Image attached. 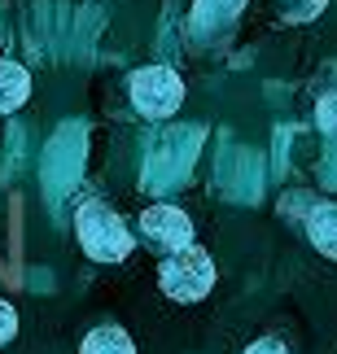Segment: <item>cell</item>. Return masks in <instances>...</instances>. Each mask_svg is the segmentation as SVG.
I'll return each mask as SVG.
<instances>
[{
    "label": "cell",
    "mask_w": 337,
    "mask_h": 354,
    "mask_svg": "<svg viewBox=\"0 0 337 354\" xmlns=\"http://www.w3.org/2000/svg\"><path fill=\"white\" fill-rule=\"evenodd\" d=\"M75 232H79L84 254L97 258V263H118V258L131 254V232H127L123 214L110 210L105 201H88V206H79Z\"/></svg>",
    "instance_id": "1"
},
{
    "label": "cell",
    "mask_w": 337,
    "mask_h": 354,
    "mask_svg": "<svg viewBox=\"0 0 337 354\" xmlns=\"http://www.w3.org/2000/svg\"><path fill=\"white\" fill-rule=\"evenodd\" d=\"M158 284H163V293L175 297V302H197V297H206L210 284H215V263H210V254L197 250V245L167 254L163 267H158Z\"/></svg>",
    "instance_id": "2"
},
{
    "label": "cell",
    "mask_w": 337,
    "mask_h": 354,
    "mask_svg": "<svg viewBox=\"0 0 337 354\" xmlns=\"http://www.w3.org/2000/svg\"><path fill=\"white\" fill-rule=\"evenodd\" d=\"M131 101L145 118H167L180 110L184 101V84L171 66H145V71L131 75Z\"/></svg>",
    "instance_id": "3"
},
{
    "label": "cell",
    "mask_w": 337,
    "mask_h": 354,
    "mask_svg": "<svg viewBox=\"0 0 337 354\" xmlns=\"http://www.w3.org/2000/svg\"><path fill=\"white\" fill-rule=\"evenodd\" d=\"M140 232L149 236V245H158L167 254L193 245V223H188V214L180 206H149L140 214Z\"/></svg>",
    "instance_id": "4"
},
{
    "label": "cell",
    "mask_w": 337,
    "mask_h": 354,
    "mask_svg": "<svg viewBox=\"0 0 337 354\" xmlns=\"http://www.w3.org/2000/svg\"><path fill=\"white\" fill-rule=\"evenodd\" d=\"M31 97V79L18 62H0V114L18 110V105Z\"/></svg>",
    "instance_id": "5"
},
{
    "label": "cell",
    "mask_w": 337,
    "mask_h": 354,
    "mask_svg": "<svg viewBox=\"0 0 337 354\" xmlns=\"http://www.w3.org/2000/svg\"><path fill=\"white\" fill-rule=\"evenodd\" d=\"M307 232H311L316 250L337 263V206H316L311 219H307Z\"/></svg>",
    "instance_id": "6"
},
{
    "label": "cell",
    "mask_w": 337,
    "mask_h": 354,
    "mask_svg": "<svg viewBox=\"0 0 337 354\" xmlns=\"http://www.w3.org/2000/svg\"><path fill=\"white\" fill-rule=\"evenodd\" d=\"M79 354H136V346H131V337L118 324H101V328H92L84 337Z\"/></svg>",
    "instance_id": "7"
},
{
    "label": "cell",
    "mask_w": 337,
    "mask_h": 354,
    "mask_svg": "<svg viewBox=\"0 0 337 354\" xmlns=\"http://www.w3.org/2000/svg\"><path fill=\"white\" fill-rule=\"evenodd\" d=\"M241 5L246 0H197V9H193V22L201 26H210V22H228V18H237Z\"/></svg>",
    "instance_id": "8"
},
{
    "label": "cell",
    "mask_w": 337,
    "mask_h": 354,
    "mask_svg": "<svg viewBox=\"0 0 337 354\" xmlns=\"http://www.w3.org/2000/svg\"><path fill=\"white\" fill-rule=\"evenodd\" d=\"M320 131H325L329 136V145L337 149V92H333V97H325V101H320Z\"/></svg>",
    "instance_id": "9"
},
{
    "label": "cell",
    "mask_w": 337,
    "mask_h": 354,
    "mask_svg": "<svg viewBox=\"0 0 337 354\" xmlns=\"http://www.w3.org/2000/svg\"><path fill=\"white\" fill-rule=\"evenodd\" d=\"M13 333H18V310H13L5 297H0V346H9Z\"/></svg>",
    "instance_id": "10"
},
{
    "label": "cell",
    "mask_w": 337,
    "mask_h": 354,
    "mask_svg": "<svg viewBox=\"0 0 337 354\" xmlns=\"http://www.w3.org/2000/svg\"><path fill=\"white\" fill-rule=\"evenodd\" d=\"M246 354H289V350L280 346V342H272V337H263V342H254Z\"/></svg>",
    "instance_id": "11"
}]
</instances>
